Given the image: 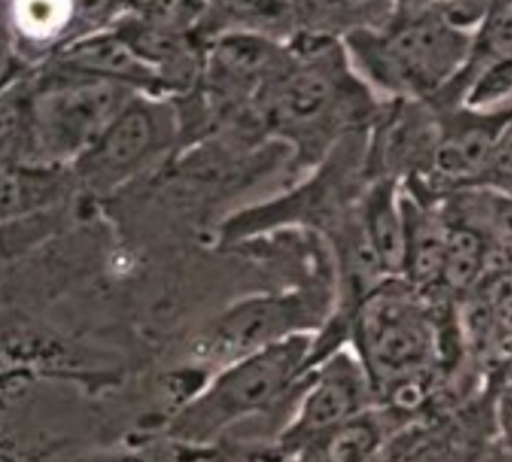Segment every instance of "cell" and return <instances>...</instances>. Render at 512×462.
Masks as SVG:
<instances>
[{
	"label": "cell",
	"instance_id": "8992f818",
	"mask_svg": "<svg viewBox=\"0 0 512 462\" xmlns=\"http://www.w3.org/2000/svg\"><path fill=\"white\" fill-rule=\"evenodd\" d=\"M368 384L361 362L346 353H335L311 369L278 431V453L292 458L314 438L364 413Z\"/></svg>",
	"mask_w": 512,
	"mask_h": 462
},
{
	"label": "cell",
	"instance_id": "4fadbf2b",
	"mask_svg": "<svg viewBox=\"0 0 512 462\" xmlns=\"http://www.w3.org/2000/svg\"><path fill=\"white\" fill-rule=\"evenodd\" d=\"M478 188L512 197V120L500 134Z\"/></svg>",
	"mask_w": 512,
	"mask_h": 462
},
{
	"label": "cell",
	"instance_id": "30bf717a",
	"mask_svg": "<svg viewBox=\"0 0 512 462\" xmlns=\"http://www.w3.org/2000/svg\"><path fill=\"white\" fill-rule=\"evenodd\" d=\"M380 444L379 426L361 413L305 444L292 462H368Z\"/></svg>",
	"mask_w": 512,
	"mask_h": 462
},
{
	"label": "cell",
	"instance_id": "7c38bea8",
	"mask_svg": "<svg viewBox=\"0 0 512 462\" xmlns=\"http://www.w3.org/2000/svg\"><path fill=\"white\" fill-rule=\"evenodd\" d=\"M152 138V125L143 111L125 114L101 141L94 156V165L118 168L142 155Z\"/></svg>",
	"mask_w": 512,
	"mask_h": 462
},
{
	"label": "cell",
	"instance_id": "9c48e42d",
	"mask_svg": "<svg viewBox=\"0 0 512 462\" xmlns=\"http://www.w3.org/2000/svg\"><path fill=\"white\" fill-rule=\"evenodd\" d=\"M488 255L490 240L484 234L467 225L451 222L442 278L439 287L433 291L452 300L463 299L487 278Z\"/></svg>",
	"mask_w": 512,
	"mask_h": 462
},
{
	"label": "cell",
	"instance_id": "ba28073f",
	"mask_svg": "<svg viewBox=\"0 0 512 462\" xmlns=\"http://www.w3.org/2000/svg\"><path fill=\"white\" fill-rule=\"evenodd\" d=\"M359 210L368 242L376 252L383 273L388 278H403L404 216L400 182L392 179L370 180L359 201Z\"/></svg>",
	"mask_w": 512,
	"mask_h": 462
},
{
	"label": "cell",
	"instance_id": "6da1fadb",
	"mask_svg": "<svg viewBox=\"0 0 512 462\" xmlns=\"http://www.w3.org/2000/svg\"><path fill=\"white\" fill-rule=\"evenodd\" d=\"M472 42L436 2H394L385 20L346 35L353 68L383 101L433 99L463 71Z\"/></svg>",
	"mask_w": 512,
	"mask_h": 462
},
{
	"label": "cell",
	"instance_id": "5b68a950",
	"mask_svg": "<svg viewBox=\"0 0 512 462\" xmlns=\"http://www.w3.org/2000/svg\"><path fill=\"white\" fill-rule=\"evenodd\" d=\"M437 107L440 131L430 167L422 179L407 182L437 197L478 188L497 140L512 120V101L491 108Z\"/></svg>",
	"mask_w": 512,
	"mask_h": 462
},
{
	"label": "cell",
	"instance_id": "5bb4252c",
	"mask_svg": "<svg viewBox=\"0 0 512 462\" xmlns=\"http://www.w3.org/2000/svg\"><path fill=\"white\" fill-rule=\"evenodd\" d=\"M85 60L88 65H97V68L109 69V71L125 72L134 65L127 51L112 42H104L97 47H88L76 54ZM133 69V68H131Z\"/></svg>",
	"mask_w": 512,
	"mask_h": 462
},
{
	"label": "cell",
	"instance_id": "277c9868",
	"mask_svg": "<svg viewBox=\"0 0 512 462\" xmlns=\"http://www.w3.org/2000/svg\"><path fill=\"white\" fill-rule=\"evenodd\" d=\"M320 306L305 294L260 297L241 303L209 324L191 348L206 377L223 366L307 335L319 318Z\"/></svg>",
	"mask_w": 512,
	"mask_h": 462
},
{
	"label": "cell",
	"instance_id": "7a4b0ae2",
	"mask_svg": "<svg viewBox=\"0 0 512 462\" xmlns=\"http://www.w3.org/2000/svg\"><path fill=\"white\" fill-rule=\"evenodd\" d=\"M311 356L313 341L301 335L217 369L170 416L167 437L178 446L202 449L271 413L302 386Z\"/></svg>",
	"mask_w": 512,
	"mask_h": 462
},
{
	"label": "cell",
	"instance_id": "52a82bcc",
	"mask_svg": "<svg viewBox=\"0 0 512 462\" xmlns=\"http://www.w3.org/2000/svg\"><path fill=\"white\" fill-rule=\"evenodd\" d=\"M400 198L404 216L403 278L419 290H436L451 230L443 197L413 183H400Z\"/></svg>",
	"mask_w": 512,
	"mask_h": 462
},
{
	"label": "cell",
	"instance_id": "8fae6325",
	"mask_svg": "<svg viewBox=\"0 0 512 462\" xmlns=\"http://www.w3.org/2000/svg\"><path fill=\"white\" fill-rule=\"evenodd\" d=\"M53 110L49 119L53 120V128L64 140H80L89 132L94 131L95 125L103 120L112 105V98L106 89L74 90L64 93L61 98L52 102Z\"/></svg>",
	"mask_w": 512,
	"mask_h": 462
},
{
	"label": "cell",
	"instance_id": "3957f363",
	"mask_svg": "<svg viewBox=\"0 0 512 462\" xmlns=\"http://www.w3.org/2000/svg\"><path fill=\"white\" fill-rule=\"evenodd\" d=\"M401 276L386 278L356 305L353 341L370 383L398 387L430 365L446 303Z\"/></svg>",
	"mask_w": 512,
	"mask_h": 462
}]
</instances>
